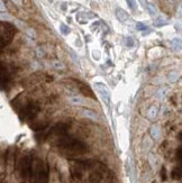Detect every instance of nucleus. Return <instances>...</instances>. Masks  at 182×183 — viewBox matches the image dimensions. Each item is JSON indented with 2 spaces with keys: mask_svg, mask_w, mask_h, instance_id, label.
Wrapping results in <instances>:
<instances>
[{
  "mask_svg": "<svg viewBox=\"0 0 182 183\" xmlns=\"http://www.w3.org/2000/svg\"><path fill=\"white\" fill-rule=\"evenodd\" d=\"M33 181L34 183H47V171L41 160H37L33 165Z\"/></svg>",
  "mask_w": 182,
  "mask_h": 183,
  "instance_id": "f257e3e1",
  "label": "nucleus"
},
{
  "mask_svg": "<svg viewBox=\"0 0 182 183\" xmlns=\"http://www.w3.org/2000/svg\"><path fill=\"white\" fill-rule=\"evenodd\" d=\"M93 87L96 89V91L98 92V95H100L102 101L108 105V103H109V100H110V93H109V90L107 89L106 84L101 83V82H97V83H94Z\"/></svg>",
  "mask_w": 182,
  "mask_h": 183,
  "instance_id": "f03ea898",
  "label": "nucleus"
},
{
  "mask_svg": "<svg viewBox=\"0 0 182 183\" xmlns=\"http://www.w3.org/2000/svg\"><path fill=\"white\" fill-rule=\"evenodd\" d=\"M142 1H143V5L146 8V10L149 11V15L152 17H156L157 16V9H156V7L154 6L152 1H149V0H142Z\"/></svg>",
  "mask_w": 182,
  "mask_h": 183,
  "instance_id": "7ed1b4c3",
  "label": "nucleus"
},
{
  "mask_svg": "<svg viewBox=\"0 0 182 183\" xmlns=\"http://www.w3.org/2000/svg\"><path fill=\"white\" fill-rule=\"evenodd\" d=\"M149 135L154 140H159L162 136V132H161V127L159 125H153L149 128Z\"/></svg>",
  "mask_w": 182,
  "mask_h": 183,
  "instance_id": "20e7f679",
  "label": "nucleus"
},
{
  "mask_svg": "<svg viewBox=\"0 0 182 183\" xmlns=\"http://www.w3.org/2000/svg\"><path fill=\"white\" fill-rule=\"evenodd\" d=\"M69 101L73 106H83L86 103V100L83 99V98H81L80 95H71L70 98H69Z\"/></svg>",
  "mask_w": 182,
  "mask_h": 183,
  "instance_id": "39448f33",
  "label": "nucleus"
},
{
  "mask_svg": "<svg viewBox=\"0 0 182 183\" xmlns=\"http://www.w3.org/2000/svg\"><path fill=\"white\" fill-rule=\"evenodd\" d=\"M157 114H159L157 107L152 106L149 108L147 112H146V116H147V118H149V120H154V119H156V117H157Z\"/></svg>",
  "mask_w": 182,
  "mask_h": 183,
  "instance_id": "423d86ee",
  "label": "nucleus"
},
{
  "mask_svg": "<svg viewBox=\"0 0 182 183\" xmlns=\"http://www.w3.org/2000/svg\"><path fill=\"white\" fill-rule=\"evenodd\" d=\"M81 112H82V116H84V117L87 118H90V119H92V120H97V119H98L97 112H94V111L91 109H83Z\"/></svg>",
  "mask_w": 182,
  "mask_h": 183,
  "instance_id": "0eeeda50",
  "label": "nucleus"
},
{
  "mask_svg": "<svg viewBox=\"0 0 182 183\" xmlns=\"http://www.w3.org/2000/svg\"><path fill=\"white\" fill-rule=\"evenodd\" d=\"M116 16H117V18L119 19V22H125V20H127V18H128V14H127L124 9H122V8H118V9L116 10Z\"/></svg>",
  "mask_w": 182,
  "mask_h": 183,
  "instance_id": "6e6552de",
  "label": "nucleus"
},
{
  "mask_svg": "<svg viewBox=\"0 0 182 183\" xmlns=\"http://www.w3.org/2000/svg\"><path fill=\"white\" fill-rule=\"evenodd\" d=\"M179 78H180V74H179V72H177L175 70H173V71L167 73V80L170 81V82H172V83L177 82V81L179 80Z\"/></svg>",
  "mask_w": 182,
  "mask_h": 183,
  "instance_id": "1a4fd4ad",
  "label": "nucleus"
},
{
  "mask_svg": "<svg viewBox=\"0 0 182 183\" xmlns=\"http://www.w3.org/2000/svg\"><path fill=\"white\" fill-rule=\"evenodd\" d=\"M152 147V139L149 138V136H145L143 138V150H149Z\"/></svg>",
  "mask_w": 182,
  "mask_h": 183,
  "instance_id": "9d476101",
  "label": "nucleus"
},
{
  "mask_svg": "<svg viewBox=\"0 0 182 183\" xmlns=\"http://www.w3.org/2000/svg\"><path fill=\"white\" fill-rule=\"evenodd\" d=\"M167 92H169V90H167V88H165V87L160 88L156 91V97H157L159 99H164L167 95Z\"/></svg>",
  "mask_w": 182,
  "mask_h": 183,
  "instance_id": "9b49d317",
  "label": "nucleus"
},
{
  "mask_svg": "<svg viewBox=\"0 0 182 183\" xmlns=\"http://www.w3.org/2000/svg\"><path fill=\"white\" fill-rule=\"evenodd\" d=\"M177 46H178V50L181 48V40H180V38H175V40H173V42H172V48H173L174 51H177Z\"/></svg>",
  "mask_w": 182,
  "mask_h": 183,
  "instance_id": "f8f14e48",
  "label": "nucleus"
},
{
  "mask_svg": "<svg viewBox=\"0 0 182 183\" xmlns=\"http://www.w3.org/2000/svg\"><path fill=\"white\" fill-rule=\"evenodd\" d=\"M52 64H53V66H54V69H56V70H63L64 67H65L63 63L60 62V61H54Z\"/></svg>",
  "mask_w": 182,
  "mask_h": 183,
  "instance_id": "ddd939ff",
  "label": "nucleus"
},
{
  "mask_svg": "<svg viewBox=\"0 0 182 183\" xmlns=\"http://www.w3.org/2000/svg\"><path fill=\"white\" fill-rule=\"evenodd\" d=\"M149 163H151V165H152V167L155 168V162H156V157H155V155L154 154H149Z\"/></svg>",
  "mask_w": 182,
  "mask_h": 183,
  "instance_id": "4468645a",
  "label": "nucleus"
},
{
  "mask_svg": "<svg viewBox=\"0 0 182 183\" xmlns=\"http://www.w3.org/2000/svg\"><path fill=\"white\" fill-rule=\"evenodd\" d=\"M167 19H164L163 17H160V19H157L155 22V25L156 26H161V25H165L167 24Z\"/></svg>",
  "mask_w": 182,
  "mask_h": 183,
  "instance_id": "2eb2a0df",
  "label": "nucleus"
},
{
  "mask_svg": "<svg viewBox=\"0 0 182 183\" xmlns=\"http://www.w3.org/2000/svg\"><path fill=\"white\" fill-rule=\"evenodd\" d=\"M127 2H128V6H129L133 10L137 8V4H136V1H135V0H127Z\"/></svg>",
  "mask_w": 182,
  "mask_h": 183,
  "instance_id": "dca6fc26",
  "label": "nucleus"
},
{
  "mask_svg": "<svg viewBox=\"0 0 182 183\" xmlns=\"http://www.w3.org/2000/svg\"><path fill=\"white\" fill-rule=\"evenodd\" d=\"M0 19H4V20H11V17L9 15H7V14H5V12H2V14H0Z\"/></svg>",
  "mask_w": 182,
  "mask_h": 183,
  "instance_id": "f3484780",
  "label": "nucleus"
},
{
  "mask_svg": "<svg viewBox=\"0 0 182 183\" xmlns=\"http://www.w3.org/2000/svg\"><path fill=\"white\" fill-rule=\"evenodd\" d=\"M26 33H27V35H29L30 37H36V34H35V32H34L33 29H30V28H27Z\"/></svg>",
  "mask_w": 182,
  "mask_h": 183,
  "instance_id": "a211bd4d",
  "label": "nucleus"
},
{
  "mask_svg": "<svg viewBox=\"0 0 182 183\" xmlns=\"http://www.w3.org/2000/svg\"><path fill=\"white\" fill-rule=\"evenodd\" d=\"M6 11V6H5L4 1L0 0V12H5Z\"/></svg>",
  "mask_w": 182,
  "mask_h": 183,
  "instance_id": "6ab92c4d",
  "label": "nucleus"
},
{
  "mask_svg": "<svg viewBox=\"0 0 182 183\" xmlns=\"http://www.w3.org/2000/svg\"><path fill=\"white\" fill-rule=\"evenodd\" d=\"M137 29L138 30H145V29H146V26L143 25V22H138V24H137Z\"/></svg>",
  "mask_w": 182,
  "mask_h": 183,
  "instance_id": "aec40b11",
  "label": "nucleus"
},
{
  "mask_svg": "<svg viewBox=\"0 0 182 183\" xmlns=\"http://www.w3.org/2000/svg\"><path fill=\"white\" fill-rule=\"evenodd\" d=\"M12 2H15L16 5H18V6H22V0H11Z\"/></svg>",
  "mask_w": 182,
  "mask_h": 183,
  "instance_id": "412c9836",
  "label": "nucleus"
},
{
  "mask_svg": "<svg viewBox=\"0 0 182 183\" xmlns=\"http://www.w3.org/2000/svg\"><path fill=\"white\" fill-rule=\"evenodd\" d=\"M169 1H170L171 4H174V2H175V1H177V0H169Z\"/></svg>",
  "mask_w": 182,
  "mask_h": 183,
  "instance_id": "4be33fe9",
  "label": "nucleus"
}]
</instances>
